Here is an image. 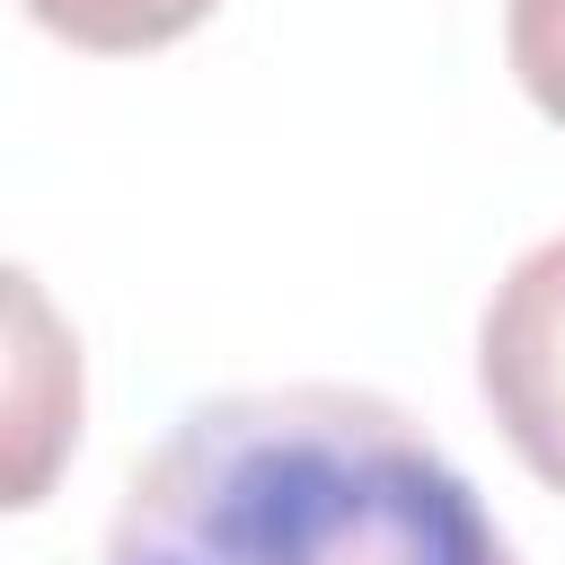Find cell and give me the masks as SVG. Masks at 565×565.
<instances>
[{"instance_id":"1","label":"cell","mask_w":565,"mask_h":565,"mask_svg":"<svg viewBox=\"0 0 565 565\" xmlns=\"http://www.w3.org/2000/svg\"><path fill=\"white\" fill-rule=\"evenodd\" d=\"M106 565H521L441 441L335 380L230 388L132 468Z\"/></svg>"},{"instance_id":"2","label":"cell","mask_w":565,"mask_h":565,"mask_svg":"<svg viewBox=\"0 0 565 565\" xmlns=\"http://www.w3.org/2000/svg\"><path fill=\"white\" fill-rule=\"evenodd\" d=\"M477 388L512 459L565 494V238H539L477 318Z\"/></svg>"},{"instance_id":"3","label":"cell","mask_w":565,"mask_h":565,"mask_svg":"<svg viewBox=\"0 0 565 565\" xmlns=\"http://www.w3.org/2000/svg\"><path fill=\"white\" fill-rule=\"evenodd\" d=\"M9 309H18V362H9V503H44V477L62 459V441H79V353L53 335L35 274H9Z\"/></svg>"},{"instance_id":"4","label":"cell","mask_w":565,"mask_h":565,"mask_svg":"<svg viewBox=\"0 0 565 565\" xmlns=\"http://www.w3.org/2000/svg\"><path fill=\"white\" fill-rule=\"evenodd\" d=\"M221 0H26V18L79 53H159L194 35Z\"/></svg>"},{"instance_id":"5","label":"cell","mask_w":565,"mask_h":565,"mask_svg":"<svg viewBox=\"0 0 565 565\" xmlns=\"http://www.w3.org/2000/svg\"><path fill=\"white\" fill-rule=\"evenodd\" d=\"M503 53H512V79L530 88V106L547 124H565V0H512Z\"/></svg>"}]
</instances>
